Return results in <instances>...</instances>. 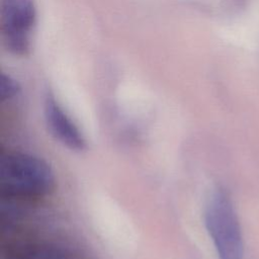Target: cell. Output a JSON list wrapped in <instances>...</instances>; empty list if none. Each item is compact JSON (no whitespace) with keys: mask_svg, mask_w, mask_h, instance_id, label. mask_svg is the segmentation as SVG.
Here are the masks:
<instances>
[{"mask_svg":"<svg viewBox=\"0 0 259 259\" xmlns=\"http://www.w3.org/2000/svg\"><path fill=\"white\" fill-rule=\"evenodd\" d=\"M5 259H81L71 248L54 243H35L18 247Z\"/></svg>","mask_w":259,"mask_h":259,"instance_id":"5","label":"cell"},{"mask_svg":"<svg viewBox=\"0 0 259 259\" xmlns=\"http://www.w3.org/2000/svg\"><path fill=\"white\" fill-rule=\"evenodd\" d=\"M44 113L49 131L62 145L77 152L87 149V142L79 127L63 109L56 97L49 92L44 102Z\"/></svg>","mask_w":259,"mask_h":259,"instance_id":"4","label":"cell"},{"mask_svg":"<svg viewBox=\"0 0 259 259\" xmlns=\"http://www.w3.org/2000/svg\"><path fill=\"white\" fill-rule=\"evenodd\" d=\"M21 93V87L17 80L4 72L0 75V102H10Z\"/></svg>","mask_w":259,"mask_h":259,"instance_id":"6","label":"cell"},{"mask_svg":"<svg viewBox=\"0 0 259 259\" xmlns=\"http://www.w3.org/2000/svg\"><path fill=\"white\" fill-rule=\"evenodd\" d=\"M56 188V175L44 159L20 152L0 156V193L3 198H36Z\"/></svg>","mask_w":259,"mask_h":259,"instance_id":"1","label":"cell"},{"mask_svg":"<svg viewBox=\"0 0 259 259\" xmlns=\"http://www.w3.org/2000/svg\"><path fill=\"white\" fill-rule=\"evenodd\" d=\"M204 225L219 259H243L244 242L232 197L224 186H217L204 206Z\"/></svg>","mask_w":259,"mask_h":259,"instance_id":"2","label":"cell"},{"mask_svg":"<svg viewBox=\"0 0 259 259\" xmlns=\"http://www.w3.org/2000/svg\"><path fill=\"white\" fill-rule=\"evenodd\" d=\"M36 20L34 0H0V38L9 54L28 55Z\"/></svg>","mask_w":259,"mask_h":259,"instance_id":"3","label":"cell"}]
</instances>
